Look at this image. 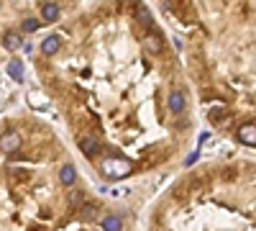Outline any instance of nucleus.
Wrapping results in <instances>:
<instances>
[{"label":"nucleus","mask_w":256,"mask_h":231,"mask_svg":"<svg viewBox=\"0 0 256 231\" xmlns=\"http://www.w3.org/2000/svg\"><path fill=\"white\" fill-rule=\"evenodd\" d=\"M100 172L105 180H123L134 172V162L126 157H110L100 164Z\"/></svg>","instance_id":"1"},{"label":"nucleus","mask_w":256,"mask_h":231,"mask_svg":"<svg viewBox=\"0 0 256 231\" xmlns=\"http://www.w3.org/2000/svg\"><path fill=\"white\" fill-rule=\"evenodd\" d=\"M20 144H24V139H20L18 131H6L3 139H0V149H3L6 154H13L20 149Z\"/></svg>","instance_id":"2"},{"label":"nucleus","mask_w":256,"mask_h":231,"mask_svg":"<svg viewBox=\"0 0 256 231\" xmlns=\"http://www.w3.org/2000/svg\"><path fill=\"white\" fill-rule=\"evenodd\" d=\"M166 106H169V111H172L174 116H180V113L184 111V106H187V100H184V93H182V90H172V93H169V100H166Z\"/></svg>","instance_id":"3"},{"label":"nucleus","mask_w":256,"mask_h":231,"mask_svg":"<svg viewBox=\"0 0 256 231\" xmlns=\"http://www.w3.org/2000/svg\"><path fill=\"white\" fill-rule=\"evenodd\" d=\"M144 49H146L148 54H162V49H164L162 36H159V34H146V36H144Z\"/></svg>","instance_id":"4"},{"label":"nucleus","mask_w":256,"mask_h":231,"mask_svg":"<svg viewBox=\"0 0 256 231\" xmlns=\"http://www.w3.org/2000/svg\"><path fill=\"white\" fill-rule=\"evenodd\" d=\"M59 180H62V185H67V187H72L74 182H77V170H74V164H62L59 167Z\"/></svg>","instance_id":"5"},{"label":"nucleus","mask_w":256,"mask_h":231,"mask_svg":"<svg viewBox=\"0 0 256 231\" xmlns=\"http://www.w3.org/2000/svg\"><path fill=\"white\" fill-rule=\"evenodd\" d=\"M238 141L248 144V146H256V123H244L238 129Z\"/></svg>","instance_id":"6"},{"label":"nucleus","mask_w":256,"mask_h":231,"mask_svg":"<svg viewBox=\"0 0 256 231\" xmlns=\"http://www.w3.org/2000/svg\"><path fill=\"white\" fill-rule=\"evenodd\" d=\"M80 149H82L84 157L92 159V157H98V152H100V144H98V139H90V136H88V139L80 141Z\"/></svg>","instance_id":"7"},{"label":"nucleus","mask_w":256,"mask_h":231,"mask_svg":"<svg viewBox=\"0 0 256 231\" xmlns=\"http://www.w3.org/2000/svg\"><path fill=\"white\" fill-rule=\"evenodd\" d=\"M56 18H59V6L56 3H44L41 6V21H44V24H54Z\"/></svg>","instance_id":"8"},{"label":"nucleus","mask_w":256,"mask_h":231,"mask_svg":"<svg viewBox=\"0 0 256 231\" xmlns=\"http://www.w3.org/2000/svg\"><path fill=\"white\" fill-rule=\"evenodd\" d=\"M59 47H62L59 36H46L44 41H41V52H44L46 57H54V54L59 52Z\"/></svg>","instance_id":"9"},{"label":"nucleus","mask_w":256,"mask_h":231,"mask_svg":"<svg viewBox=\"0 0 256 231\" xmlns=\"http://www.w3.org/2000/svg\"><path fill=\"white\" fill-rule=\"evenodd\" d=\"M20 44H24V41H20L18 34H13V31H6V34H3V49H8V52H18Z\"/></svg>","instance_id":"10"},{"label":"nucleus","mask_w":256,"mask_h":231,"mask_svg":"<svg viewBox=\"0 0 256 231\" xmlns=\"http://www.w3.org/2000/svg\"><path fill=\"white\" fill-rule=\"evenodd\" d=\"M6 72H8L16 82H20V80H24V62L10 59V62H8V67H6Z\"/></svg>","instance_id":"11"},{"label":"nucleus","mask_w":256,"mask_h":231,"mask_svg":"<svg viewBox=\"0 0 256 231\" xmlns=\"http://www.w3.org/2000/svg\"><path fill=\"white\" fill-rule=\"evenodd\" d=\"M136 18H138V24H141L144 29H148V26L154 24V18H152V13H148V8H146L144 3H138V6H136Z\"/></svg>","instance_id":"12"},{"label":"nucleus","mask_w":256,"mask_h":231,"mask_svg":"<svg viewBox=\"0 0 256 231\" xmlns=\"http://www.w3.org/2000/svg\"><path fill=\"white\" fill-rule=\"evenodd\" d=\"M100 226H102V231H123V221H120V216H105Z\"/></svg>","instance_id":"13"},{"label":"nucleus","mask_w":256,"mask_h":231,"mask_svg":"<svg viewBox=\"0 0 256 231\" xmlns=\"http://www.w3.org/2000/svg\"><path fill=\"white\" fill-rule=\"evenodd\" d=\"M41 26H44V24H41V21H38V18H26V21H24V24H20V29H24L26 34H34V31H38Z\"/></svg>","instance_id":"14"},{"label":"nucleus","mask_w":256,"mask_h":231,"mask_svg":"<svg viewBox=\"0 0 256 231\" xmlns=\"http://www.w3.org/2000/svg\"><path fill=\"white\" fill-rule=\"evenodd\" d=\"M208 116H210V121H220V118H226V108H212Z\"/></svg>","instance_id":"15"}]
</instances>
